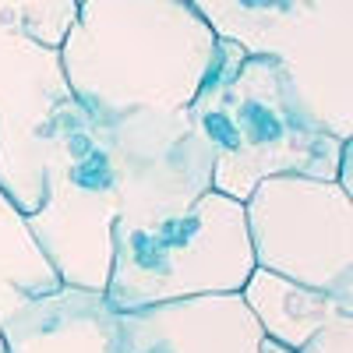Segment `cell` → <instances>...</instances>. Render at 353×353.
I'll return each mask as SVG.
<instances>
[{"instance_id":"cell-1","label":"cell","mask_w":353,"mask_h":353,"mask_svg":"<svg viewBox=\"0 0 353 353\" xmlns=\"http://www.w3.org/2000/svg\"><path fill=\"white\" fill-rule=\"evenodd\" d=\"M216 43L191 0H78L57 57L74 103L96 121H121L188 110Z\"/></svg>"},{"instance_id":"cell-2","label":"cell","mask_w":353,"mask_h":353,"mask_svg":"<svg viewBox=\"0 0 353 353\" xmlns=\"http://www.w3.org/2000/svg\"><path fill=\"white\" fill-rule=\"evenodd\" d=\"M188 113L212 149V191L226 198L244 201L254 184L279 173L336 181L343 141L307 117L272 57L219 39Z\"/></svg>"},{"instance_id":"cell-3","label":"cell","mask_w":353,"mask_h":353,"mask_svg":"<svg viewBox=\"0 0 353 353\" xmlns=\"http://www.w3.org/2000/svg\"><path fill=\"white\" fill-rule=\"evenodd\" d=\"M254 272L244 201L205 191L184 212L156 223H113L103 297L113 311H141L201 293H241Z\"/></svg>"},{"instance_id":"cell-4","label":"cell","mask_w":353,"mask_h":353,"mask_svg":"<svg viewBox=\"0 0 353 353\" xmlns=\"http://www.w3.org/2000/svg\"><path fill=\"white\" fill-rule=\"evenodd\" d=\"M219 39L272 57L307 117L339 141L353 138V0H191Z\"/></svg>"},{"instance_id":"cell-5","label":"cell","mask_w":353,"mask_h":353,"mask_svg":"<svg viewBox=\"0 0 353 353\" xmlns=\"http://www.w3.org/2000/svg\"><path fill=\"white\" fill-rule=\"evenodd\" d=\"M254 265L353 307V194L304 173L265 176L244 198Z\"/></svg>"},{"instance_id":"cell-6","label":"cell","mask_w":353,"mask_h":353,"mask_svg":"<svg viewBox=\"0 0 353 353\" xmlns=\"http://www.w3.org/2000/svg\"><path fill=\"white\" fill-rule=\"evenodd\" d=\"M117 191L88 113L71 99L61 110L46 173V198L28 216L36 244L68 286L106 290L113 254Z\"/></svg>"},{"instance_id":"cell-7","label":"cell","mask_w":353,"mask_h":353,"mask_svg":"<svg viewBox=\"0 0 353 353\" xmlns=\"http://www.w3.org/2000/svg\"><path fill=\"white\" fill-rule=\"evenodd\" d=\"M88 121L113 176L121 223L176 216L212 188V149L188 110Z\"/></svg>"},{"instance_id":"cell-8","label":"cell","mask_w":353,"mask_h":353,"mask_svg":"<svg viewBox=\"0 0 353 353\" xmlns=\"http://www.w3.org/2000/svg\"><path fill=\"white\" fill-rule=\"evenodd\" d=\"M71 99L53 46L0 32V191L25 216L46 198L57 121Z\"/></svg>"},{"instance_id":"cell-9","label":"cell","mask_w":353,"mask_h":353,"mask_svg":"<svg viewBox=\"0 0 353 353\" xmlns=\"http://www.w3.org/2000/svg\"><path fill=\"white\" fill-rule=\"evenodd\" d=\"M124 353H261L265 332L241 293H201L121 311Z\"/></svg>"},{"instance_id":"cell-10","label":"cell","mask_w":353,"mask_h":353,"mask_svg":"<svg viewBox=\"0 0 353 353\" xmlns=\"http://www.w3.org/2000/svg\"><path fill=\"white\" fill-rule=\"evenodd\" d=\"M0 336L4 353H124L121 311L103 293L68 283L25 301Z\"/></svg>"},{"instance_id":"cell-11","label":"cell","mask_w":353,"mask_h":353,"mask_svg":"<svg viewBox=\"0 0 353 353\" xmlns=\"http://www.w3.org/2000/svg\"><path fill=\"white\" fill-rule=\"evenodd\" d=\"M241 297L258 318L261 332L286 350H301L321 329L336 325L343 318H353V307L339 304L329 293L283 279L276 272H265L258 265L248 276V283L241 286Z\"/></svg>"},{"instance_id":"cell-12","label":"cell","mask_w":353,"mask_h":353,"mask_svg":"<svg viewBox=\"0 0 353 353\" xmlns=\"http://www.w3.org/2000/svg\"><path fill=\"white\" fill-rule=\"evenodd\" d=\"M61 276L36 244L28 216L0 191V325L32 297L53 293Z\"/></svg>"},{"instance_id":"cell-13","label":"cell","mask_w":353,"mask_h":353,"mask_svg":"<svg viewBox=\"0 0 353 353\" xmlns=\"http://www.w3.org/2000/svg\"><path fill=\"white\" fill-rule=\"evenodd\" d=\"M78 18V0H0V32H18L43 46H61Z\"/></svg>"},{"instance_id":"cell-14","label":"cell","mask_w":353,"mask_h":353,"mask_svg":"<svg viewBox=\"0 0 353 353\" xmlns=\"http://www.w3.org/2000/svg\"><path fill=\"white\" fill-rule=\"evenodd\" d=\"M261 353H353V318H343V321H336V325L321 329L301 350H286V346H279V343H272L269 336H265Z\"/></svg>"},{"instance_id":"cell-15","label":"cell","mask_w":353,"mask_h":353,"mask_svg":"<svg viewBox=\"0 0 353 353\" xmlns=\"http://www.w3.org/2000/svg\"><path fill=\"white\" fill-rule=\"evenodd\" d=\"M336 184L353 194V138L343 141V152H339V170H336Z\"/></svg>"},{"instance_id":"cell-16","label":"cell","mask_w":353,"mask_h":353,"mask_svg":"<svg viewBox=\"0 0 353 353\" xmlns=\"http://www.w3.org/2000/svg\"><path fill=\"white\" fill-rule=\"evenodd\" d=\"M0 353H4V336H0Z\"/></svg>"}]
</instances>
